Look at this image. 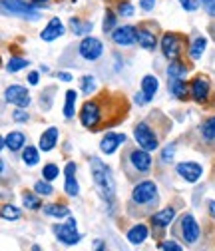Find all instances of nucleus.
<instances>
[{
  "mask_svg": "<svg viewBox=\"0 0 215 251\" xmlns=\"http://www.w3.org/2000/svg\"><path fill=\"white\" fill-rule=\"evenodd\" d=\"M92 177H94V183L98 187V192L102 194V198L108 203H114L116 200V181L112 177V172L106 164H102L98 158H92Z\"/></svg>",
  "mask_w": 215,
  "mask_h": 251,
  "instance_id": "nucleus-1",
  "label": "nucleus"
},
{
  "mask_svg": "<svg viewBox=\"0 0 215 251\" xmlns=\"http://www.w3.org/2000/svg\"><path fill=\"white\" fill-rule=\"evenodd\" d=\"M2 10L10 16H20L26 20H38L40 12L34 8V4H26L24 0H2Z\"/></svg>",
  "mask_w": 215,
  "mask_h": 251,
  "instance_id": "nucleus-2",
  "label": "nucleus"
},
{
  "mask_svg": "<svg viewBox=\"0 0 215 251\" xmlns=\"http://www.w3.org/2000/svg\"><path fill=\"white\" fill-rule=\"evenodd\" d=\"M158 196V187H156V183L153 181H142V183H138L136 187H134V194H132V198H134V201L136 203H156V198Z\"/></svg>",
  "mask_w": 215,
  "mask_h": 251,
  "instance_id": "nucleus-3",
  "label": "nucleus"
},
{
  "mask_svg": "<svg viewBox=\"0 0 215 251\" xmlns=\"http://www.w3.org/2000/svg\"><path fill=\"white\" fill-rule=\"evenodd\" d=\"M134 136H136L138 144H140L143 150H147V151H151V150H156V148H158V138H156L153 130L149 128V126H147L145 122H142V124H138V126H136Z\"/></svg>",
  "mask_w": 215,
  "mask_h": 251,
  "instance_id": "nucleus-4",
  "label": "nucleus"
},
{
  "mask_svg": "<svg viewBox=\"0 0 215 251\" xmlns=\"http://www.w3.org/2000/svg\"><path fill=\"white\" fill-rule=\"evenodd\" d=\"M80 120H82V124L86 126V128H90V130L96 128V126L100 124V120H102V112H100L98 102H86L82 106Z\"/></svg>",
  "mask_w": 215,
  "mask_h": 251,
  "instance_id": "nucleus-5",
  "label": "nucleus"
},
{
  "mask_svg": "<svg viewBox=\"0 0 215 251\" xmlns=\"http://www.w3.org/2000/svg\"><path fill=\"white\" fill-rule=\"evenodd\" d=\"M54 233H56V237L62 241L64 245H76L80 241V237H82L76 231V219H72V217H70L68 226H56L54 227Z\"/></svg>",
  "mask_w": 215,
  "mask_h": 251,
  "instance_id": "nucleus-6",
  "label": "nucleus"
},
{
  "mask_svg": "<svg viewBox=\"0 0 215 251\" xmlns=\"http://www.w3.org/2000/svg\"><path fill=\"white\" fill-rule=\"evenodd\" d=\"M4 98L8 104H14L18 108H26L30 104V94L24 86H10L4 92Z\"/></svg>",
  "mask_w": 215,
  "mask_h": 251,
  "instance_id": "nucleus-7",
  "label": "nucleus"
},
{
  "mask_svg": "<svg viewBox=\"0 0 215 251\" xmlns=\"http://www.w3.org/2000/svg\"><path fill=\"white\" fill-rule=\"evenodd\" d=\"M102 52H104L102 42L96 40V38H92V36L90 38H84L82 44H80V54L86 60H98L102 56Z\"/></svg>",
  "mask_w": 215,
  "mask_h": 251,
  "instance_id": "nucleus-8",
  "label": "nucleus"
},
{
  "mask_svg": "<svg viewBox=\"0 0 215 251\" xmlns=\"http://www.w3.org/2000/svg\"><path fill=\"white\" fill-rule=\"evenodd\" d=\"M181 235L188 243H195L199 237V226L195 222V217L190 213L181 217Z\"/></svg>",
  "mask_w": 215,
  "mask_h": 251,
  "instance_id": "nucleus-9",
  "label": "nucleus"
},
{
  "mask_svg": "<svg viewBox=\"0 0 215 251\" xmlns=\"http://www.w3.org/2000/svg\"><path fill=\"white\" fill-rule=\"evenodd\" d=\"M112 40L119 46H130L138 40V32L134 26H121V28H116L114 34H112Z\"/></svg>",
  "mask_w": 215,
  "mask_h": 251,
  "instance_id": "nucleus-10",
  "label": "nucleus"
},
{
  "mask_svg": "<svg viewBox=\"0 0 215 251\" xmlns=\"http://www.w3.org/2000/svg\"><path fill=\"white\" fill-rule=\"evenodd\" d=\"M156 92H158V78L145 76L142 80V94H138V96H136V102L138 104H147L153 98V94H156Z\"/></svg>",
  "mask_w": 215,
  "mask_h": 251,
  "instance_id": "nucleus-11",
  "label": "nucleus"
},
{
  "mask_svg": "<svg viewBox=\"0 0 215 251\" xmlns=\"http://www.w3.org/2000/svg\"><path fill=\"white\" fill-rule=\"evenodd\" d=\"M177 174H179L183 179H186V181L193 183V181H197L199 176H201V166L195 164V162H183V164H177Z\"/></svg>",
  "mask_w": 215,
  "mask_h": 251,
  "instance_id": "nucleus-12",
  "label": "nucleus"
},
{
  "mask_svg": "<svg viewBox=\"0 0 215 251\" xmlns=\"http://www.w3.org/2000/svg\"><path fill=\"white\" fill-rule=\"evenodd\" d=\"M162 50H164V54L167 58H173L175 60L179 56V52H181V44H179L177 34H166L164 40H162Z\"/></svg>",
  "mask_w": 215,
  "mask_h": 251,
  "instance_id": "nucleus-13",
  "label": "nucleus"
},
{
  "mask_svg": "<svg viewBox=\"0 0 215 251\" xmlns=\"http://www.w3.org/2000/svg\"><path fill=\"white\" fill-rule=\"evenodd\" d=\"M62 34H64V24L60 22L58 18H52V20L48 22V26L42 30V40H46V42H52V40L60 38Z\"/></svg>",
  "mask_w": 215,
  "mask_h": 251,
  "instance_id": "nucleus-14",
  "label": "nucleus"
},
{
  "mask_svg": "<svg viewBox=\"0 0 215 251\" xmlns=\"http://www.w3.org/2000/svg\"><path fill=\"white\" fill-rule=\"evenodd\" d=\"M191 96L195 102H205L209 96V82L207 78H195L191 82Z\"/></svg>",
  "mask_w": 215,
  "mask_h": 251,
  "instance_id": "nucleus-15",
  "label": "nucleus"
},
{
  "mask_svg": "<svg viewBox=\"0 0 215 251\" xmlns=\"http://www.w3.org/2000/svg\"><path fill=\"white\" fill-rule=\"evenodd\" d=\"M130 160H132V164H134V168H136L138 172H147V170L151 168V158H149L147 150H145V151H143V150H136V151H132Z\"/></svg>",
  "mask_w": 215,
  "mask_h": 251,
  "instance_id": "nucleus-16",
  "label": "nucleus"
},
{
  "mask_svg": "<svg viewBox=\"0 0 215 251\" xmlns=\"http://www.w3.org/2000/svg\"><path fill=\"white\" fill-rule=\"evenodd\" d=\"M124 142H126V136H124V134H114V132H110V134L104 136L100 148H102L104 153H114L116 148H118L119 144H124Z\"/></svg>",
  "mask_w": 215,
  "mask_h": 251,
  "instance_id": "nucleus-17",
  "label": "nucleus"
},
{
  "mask_svg": "<svg viewBox=\"0 0 215 251\" xmlns=\"http://www.w3.org/2000/svg\"><path fill=\"white\" fill-rule=\"evenodd\" d=\"M64 190L72 198L78 196V192H80L78 181H76V164H68L66 166V185H64Z\"/></svg>",
  "mask_w": 215,
  "mask_h": 251,
  "instance_id": "nucleus-18",
  "label": "nucleus"
},
{
  "mask_svg": "<svg viewBox=\"0 0 215 251\" xmlns=\"http://www.w3.org/2000/svg\"><path fill=\"white\" fill-rule=\"evenodd\" d=\"M173 217H175V209L173 207H166V209H162V211H158L156 215H153L151 222H153V226H158V227H166V226H169L173 222Z\"/></svg>",
  "mask_w": 215,
  "mask_h": 251,
  "instance_id": "nucleus-19",
  "label": "nucleus"
},
{
  "mask_svg": "<svg viewBox=\"0 0 215 251\" xmlns=\"http://www.w3.org/2000/svg\"><path fill=\"white\" fill-rule=\"evenodd\" d=\"M58 142V128H48L42 136H40V148L42 151H50Z\"/></svg>",
  "mask_w": 215,
  "mask_h": 251,
  "instance_id": "nucleus-20",
  "label": "nucleus"
},
{
  "mask_svg": "<svg viewBox=\"0 0 215 251\" xmlns=\"http://www.w3.org/2000/svg\"><path fill=\"white\" fill-rule=\"evenodd\" d=\"M138 44L145 50H153L156 48V36H153V32H149V30L140 28L138 30Z\"/></svg>",
  "mask_w": 215,
  "mask_h": 251,
  "instance_id": "nucleus-21",
  "label": "nucleus"
},
{
  "mask_svg": "<svg viewBox=\"0 0 215 251\" xmlns=\"http://www.w3.org/2000/svg\"><path fill=\"white\" fill-rule=\"evenodd\" d=\"M24 142H26V138H24L22 132H10V134L6 136V140L2 142V146H6V148L12 150V151H18V150L24 146Z\"/></svg>",
  "mask_w": 215,
  "mask_h": 251,
  "instance_id": "nucleus-22",
  "label": "nucleus"
},
{
  "mask_svg": "<svg viewBox=\"0 0 215 251\" xmlns=\"http://www.w3.org/2000/svg\"><path fill=\"white\" fill-rule=\"evenodd\" d=\"M169 90L177 100H186V96H188V86H186V82H183V78H171Z\"/></svg>",
  "mask_w": 215,
  "mask_h": 251,
  "instance_id": "nucleus-23",
  "label": "nucleus"
},
{
  "mask_svg": "<svg viewBox=\"0 0 215 251\" xmlns=\"http://www.w3.org/2000/svg\"><path fill=\"white\" fill-rule=\"evenodd\" d=\"M145 237H147V227L145 226H136V227H132L130 231H128V241L130 243H134V245H138V243H143L145 241Z\"/></svg>",
  "mask_w": 215,
  "mask_h": 251,
  "instance_id": "nucleus-24",
  "label": "nucleus"
},
{
  "mask_svg": "<svg viewBox=\"0 0 215 251\" xmlns=\"http://www.w3.org/2000/svg\"><path fill=\"white\" fill-rule=\"evenodd\" d=\"M70 26H72V30H74L76 36H86V34L92 32V28H94V24H92V22H82V20H78V18H72V20H70Z\"/></svg>",
  "mask_w": 215,
  "mask_h": 251,
  "instance_id": "nucleus-25",
  "label": "nucleus"
},
{
  "mask_svg": "<svg viewBox=\"0 0 215 251\" xmlns=\"http://www.w3.org/2000/svg\"><path fill=\"white\" fill-rule=\"evenodd\" d=\"M186 74H188V68L179 60H173L169 64V68H167V76L169 78H186Z\"/></svg>",
  "mask_w": 215,
  "mask_h": 251,
  "instance_id": "nucleus-26",
  "label": "nucleus"
},
{
  "mask_svg": "<svg viewBox=\"0 0 215 251\" xmlns=\"http://www.w3.org/2000/svg\"><path fill=\"white\" fill-rule=\"evenodd\" d=\"M76 98H78V94H76L74 90H68V92H66V106H64V116H66V118H74Z\"/></svg>",
  "mask_w": 215,
  "mask_h": 251,
  "instance_id": "nucleus-27",
  "label": "nucleus"
},
{
  "mask_svg": "<svg viewBox=\"0 0 215 251\" xmlns=\"http://www.w3.org/2000/svg\"><path fill=\"white\" fill-rule=\"evenodd\" d=\"M22 203H24L26 209H38V207L42 205L40 198L34 196V194H30V192H24V194H22Z\"/></svg>",
  "mask_w": 215,
  "mask_h": 251,
  "instance_id": "nucleus-28",
  "label": "nucleus"
},
{
  "mask_svg": "<svg viewBox=\"0 0 215 251\" xmlns=\"http://www.w3.org/2000/svg\"><path fill=\"white\" fill-rule=\"evenodd\" d=\"M22 160L28 166H36L38 164V150L32 148V146H26L24 148V153H22Z\"/></svg>",
  "mask_w": 215,
  "mask_h": 251,
  "instance_id": "nucleus-29",
  "label": "nucleus"
},
{
  "mask_svg": "<svg viewBox=\"0 0 215 251\" xmlns=\"http://www.w3.org/2000/svg\"><path fill=\"white\" fill-rule=\"evenodd\" d=\"M44 211L52 217H70V209L66 205H46Z\"/></svg>",
  "mask_w": 215,
  "mask_h": 251,
  "instance_id": "nucleus-30",
  "label": "nucleus"
},
{
  "mask_svg": "<svg viewBox=\"0 0 215 251\" xmlns=\"http://www.w3.org/2000/svg\"><path fill=\"white\" fill-rule=\"evenodd\" d=\"M201 134H203L205 140H215V116L203 122V126H201Z\"/></svg>",
  "mask_w": 215,
  "mask_h": 251,
  "instance_id": "nucleus-31",
  "label": "nucleus"
},
{
  "mask_svg": "<svg viewBox=\"0 0 215 251\" xmlns=\"http://www.w3.org/2000/svg\"><path fill=\"white\" fill-rule=\"evenodd\" d=\"M205 46H207V40H205V38H195V40H193V44H191V48H190L191 58H193V60H197V58L203 54Z\"/></svg>",
  "mask_w": 215,
  "mask_h": 251,
  "instance_id": "nucleus-32",
  "label": "nucleus"
},
{
  "mask_svg": "<svg viewBox=\"0 0 215 251\" xmlns=\"http://www.w3.org/2000/svg\"><path fill=\"white\" fill-rule=\"evenodd\" d=\"M28 66V60H24V58H10L8 60V64H6V70L8 72H18V70H22V68H26Z\"/></svg>",
  "mask_w": 215,
  "mask_h": 251,
  "instance_id": "nucleus-33",
  "label": "nucleus"
},
{
  "mask_svg": "<svg viewBox=\"0 0 215 251\" xmlns=\"http://www.w3.org/2000/svg\"><path fill=\"white\" fill-rule=\"evenodd\" d=\"M2 217H4V219H10V222H14V219L20 217V211H18V207H14V205H4V207H2Z\"/></svg>",
  "mask_w": 215,
  "mask_h": 251,
  "instance_id": "nucleus-34",
  "label": "nucleus"
},
{
  "mask_svg": "<svg viewBox=\"0 0 215 251\" xmlns=\"http://www.w3.org/2000/svg\"><path fill=\"white\" fill-rule=\"evenodd\" d=\"M34 190H36V194H40V196H52V192H54L48 179H46V181H38V183L34 185Z\"/></svg>",
  "mask_w": 215,
  "mask_h": 251,
  "instance_id": "nucleus-35",
  "label": "nucleus"
},
{
  "mask_svg": "<svg viewBox=\"0 0 215 251\" xmlns=\"http://www.w3.org/2000/svg\"><path fill=\"white\" fill-rule=\"evenodd\" d=\"M58 174H60V170H58L56 164H46V166H44V179L52 181V179L58 177Z\"/></svg>",
  "mask_w": 215,
  "mask_h": 251,
  "instance_id": "nucleus-36",
  "label": "nucleus"
},
{
  "mask_svg": "<svg viewBox=\"0 0 215 251\" xmlns=\"http://www.w3.org/2000/svg\"><path fill=\"white\" fill-rule=\"evenodd\" d=\"M94 88H96L94 76H84V78H82V90H84V94H90Z\"/></svg>",
  "mask_w": 215,
  "mask_h": 251,
  "instance_id": "nucleus-37",
  "label": "nucleus"
},
{
  "mask_svg": "<svg viewBox=\"0 0 215 251\" xmlns=\"http://www.w3.org/2000/svg\"><path fill=\"white\" fill-rule=\"evenodd\" d=\"M116 24V14L112 10H106V16H104V32H110Z\"/></svg>",
  "mask_w": 215,
  "mask_h": 251,
  "instance_id": "nucleus-38",
  "label": "nucleus"
},
{
  "mask_svg": "<svg viewBox=\"0 0 215 251\" xmlns=\"http://www.w3.org/2000/svg\"><path fill=\"white\" fill-rule=\"evenodd\" d=\"M179 4L186 8V10H190V12H193V10H197L199 8V4H201V0H179Z\"/></svg>",
  "mask_w": 215,
  "mask_h": 251,
  "instance_id": "nucleus-39",
  "label": "nucleus"
},
{
  "mask_svg": "<svg viewBox=\"0 0 215 251\" xmlns=\"http://www.w3.org/2000/svg\"><path fill=\"white\" fill-rule=\"evenodd\" d=\"M118 12H119L121 16H132V14H134V6H132L130 2H124V4L118 6Z\"/></svg>",
  "mask_w": 215,
  "mask_h": 251,
  "instance_id": "nucleus-40",
  "label": "nucleus"
},
{
  "mask_svg": "<svg viewBox=\"0 0 215 251\" xmlns=\"http://www.w3.org/2000/svg\"><path fill=\"white\" fill-rule=\"evenodd\" d=\"M160 249H171V251H181V245H177L175 241H166V243H160Z\"/></svg>",
  "mask_w": 215,
  "mask_h": 251,
  "instance_id": "nucleus-41",
  "label": "nucleus"
},
{
  "mask_svg": "<svg viewBox=\"0 0 215 251\" xmlns=\"http://www.w3.org/2000/svg\"><path fill=\"white\" fill-rule=\"evenodd\" d=\"M201 4L205 6V10H207L211 16H215V0H201Z\"/></svg>",
  "mask_w": 215,
  "mask_h": 251,
  "instance_id": "nucleus-42",
  "label": "nucleus"
},
{
  "mask_svg": "<svg viewBox=\"0 0 215 251\" xmlns=\"http://www.w3.org/2000/svg\"><path fill=\"white\" fill-rule=\"evenodd\" d=\"M12 118H14V122H26V120H28V114H26L24 110L18 108V110L12 114Z\"/></svg>",
  "mask_w": 215,
  "mask_h": 251,
  "instance_id": "nucleus-43",
  "label": "nucleus"
},
{
  "mask_svg": "<svg viewBox=\"0 0 215 251\" xmlns=\"http://www.w3.org/2000/svg\"><path fill=\"white\" fill-rule=\"evenodd\" d=\"M173 153H175V150H173V146H167V148L164 150V153H162V158H164V162H167V160H171V158H173Z\"/></svg>",
  "mask_w": 215,
  "mask_h": 251,
  "instance_id": "nucleus-44",
  "label": "nucleus"
},
{
  "mask_svg": "<svg viewBox=\"0 0 215 251\" xmlns=\"http://www.w3.org/2000/svg\"><path fill=\"white\" fill-rule=\"evenodd\" d=\"M140 4H142V8H143V10H151V8H153V4H156V0H142Z\"/></svg>",
  "mask_w": 215,
  "mask_h": 251,
  "instance_id": "nucleus-45",
  "label": "nucleus"
},
{
  "mask_svg": "<svg viewBox=\"0 0 215 251\" xmlns=\"http://www.w3.org/2000/svg\"><path fill=\"white\" fill-rule=\"evenodd\" d=\"M28 82H30V84H36V82H38V72H30Z\"/></svg>",
  "mask_w": 215,
  "mask_h": 251,
  "instance_id": "nucleus-46",
  "label": "nucleus"
},
{
  "mask_svg": "<svg viewBox=\"0 0 215 251\" xmlns=\"http://www.w3.org/2000/svg\"><path fill=\"white\" fill-rule=\"evenodd\" d=\"M58 78H60V80H64V82H70V80H72V76H70V74H66V72H60V74H58Z\"/></svg>",
  "mask_w": 215,
  "mask_h": 251,
  "instance_id": "nucleus-47",
  "label": "nucleus"
},
{
  "mask_svg": "<svg viewBox=\"0 0 215 251\" xmlns=\"http://www.w3.org/2000/svg\"><path fill=\"white\" fill-rule=\"evenodd\" d=\"M34 6H40V4H44V2H48V0H30Z\"/></svg>",
  "mask_w": 215,
  "mask_h": 251,
  "instance_id": "nucleus-48",
  "label": "nucleus"
},
{
  "mask_svg": "<svg viewBox=\"0 0 215 251\" xmlns=\"http://www.w3.org/2000/svg\"><path fill=\"white\" fill-rule=\"evenodd\" d=\"M209 209H211V213L215 215V201H209Z\"/></svg>",
  "mask_w": 215,
  "mask_h": 251,
  "instance_id": "nucleus-49",
  "label": "nucleus"
}]
</instances>
